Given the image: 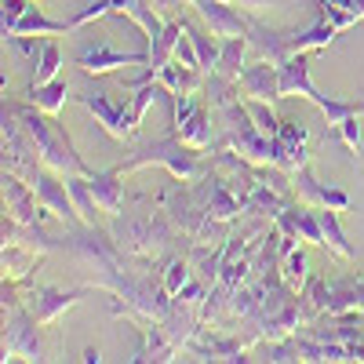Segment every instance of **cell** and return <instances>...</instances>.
<instances>
[{
    "label": "cell",
    "mask_w": 364,
    "mask_h": 364,
    "mask_svg": "<svg viewBox=\"0 0 364 364\" xmlns=\"http://www.w3.org/2000/svg\"><path fill=\"white\" fill-rule=\"evenodd\" d=\"M240 95L245 99H255V102H281V77H277V66L266 63V58H259L255 66H248L245 73H240Z\"/></svg>",
    "instance_id": "2e32d148"
},
{
    "label": "cell",
    "mask_w": 364,
    "mask_h": 364,
    "mask_svg": "<svg viewBox=\"0 0 364 364\" xmlns=\"http://www.w3.org/2000/svg\"><path fill=\"white\" fill-rule=\"evenodd\" d=\"M80 360H87V364H99V360H102V353H99V350H95V346H87V350H84V357H80Z\"/></svg>",
    "instance_id": "b9f144b4"
},
{
    "label": "cell",
    "mask_w": 364,
    "mask_h": 364,
    "mask_svg": "<svg viewBox=\"0 0 364 364\" xmlns=\"http://www.w3.org/2000/svg\"><path fill=\"white\" fill-rule=\"evenodd\" d=\"M41 321L22 306H11L4 310V364L8 360H48V346H44V336H41Z\"/></svg>",
    "instance_id": "5b68a950"
},
{
    "label": "cell",
    "mask_w": 364,
    "mask_h": 364,
    "mask_svg": "<svg viewBox=\"0 0 364 364\" xmlns=\"http://www.w3.org/2000/svg\"><path fill=\"white\" fill-rule=\"evenodd\" d=\"M77 102H80L91 117H95V124H99L106 135H113L117 142H132V139L139 135L135 117H132V106H120L117 99L106 95V91L87 87V91H80V95H77Z\"/></svg>",
    "instance_id": "ba28073f"
},
{
    "label": "cell",
    "mask_w": 364,
    "mask_h": 364,
    "mask_svg": "<svg viewBox=\"0 0 364 364\" xmlns=\"http://www.w3.org/2000/svg\"><path fill=\"white\" fill-rule=\"evenodd\" d=\"M142 336H146V346H142V350H135L128 360H157V364L175 360L178 343L164 331V324H142Z\"/></svg>",
    "instance_id": "cb8c5ba5"
},
{
    "label": "cell",
    "mask_w": 364,
    "mask_h": 364,
    "mask_svg": "<svg viewBox=\"0 0 364 364\" xmlns=\"http://www.w3.org/2000/svg\"><path fill=\"white\" fill-rule=\"evenodd\" d=\"M353 11H357V18L364 22V0H353Z\"/></svg>",
    "instance_id": "7bdbcfd3"
},
{
    "label": "cell",
    "mask_w": 364,
    "mask_h": 364,
    "mask_svg": "<svg viewBox=\"0 0 364 364\" xmlns=\"http://www.w3.org/2000/svg\"><path fill=\"white\" fill-rule=\"evenodd\" d=\"M204 102L211 106V113H219V109H226V106H233V102H240L245 95H240V84L237 80H226V77H219V73H208L204 77Z\"/></svg>",
    "instance_id": "f1b7e54d"
},
{
    "label": "cell",
    "mask_w": 364,
    "mask_h": 364,
    "mask_svg": "<svg viewBox=\"0 0 364 364\" xmlns=\"http://www.w3.org/2000/svg\"><path fill=\"white\" fill-rule=\"evenodd\" d=\"M193 277V262H190V255H171L164 266H161V284H164V291L175 299L178 291H182V284H186Z\"/></svg>",
    "instance_id": "1f68e13d"
},
{
    "label": "cell",
    "mask_w": 364,
    "mask_h": 364,
    "mask_svg": "<svg viewBox=\"0 0 364 364\" xmlns=\"http://www.w3.org/2000/svg\"><path fill=\"white\" fill-rule=\"evenodd\" d=\"M291 193L299 204H310V208H336V211H353V200L346 190L339 186H328V182H321L314 175V164L299 168L291 175Z\"/></svg>",
    "instance_id": "8fae6325"
},
{
    "label": "cell",
    "mask_w": 364,
    "mask_h": 364,
    "mask_svg": "<svg viewBox=\"0 0 364 364\" xmlns=\"http://www.w3.org/2000/svg\"><path fill=\"white\" fill-rule=\"evenodd\" d=\"M15 117L22 120V128L26 135L33 139L37 146V157L44 168L58 171V175H91L95 168H87L84 157L73 149V139L66 135V128L58 124V117H48L44 109H37L33 102H26V106H15Z\"/></svg>",
    "instance_id": "7a4b0ae2"
},
{
    "label": "cell",
    "mask_w": 364,
    "mask_h": 364,
    "mask_svg": "<svg viewBox=\"0 0 364 364\" xmlns=\"http://www.w3.org/2000/svg\"><path fill=\"white\" fill-rule=\"evenodd\" d=\"M106 15H117V0H91L87 8H80V11L70 18V26H73V29H80V26L95 22V18H106Z\"/></svg>",
    "instance_id": "74e56055"
},
{
    "label": "cell",
    "mask_w": 364,
    "mask_h": 364,
    "mask_svg": "<svg viewBox=\"0 0 364 364\" xmlns=\"http://www.w3.org/2000/svg\"><path fill=\"white\" fill-rule=\"evenodd\" d=\"M186 33V18H168V26H164V33L149 44V66L146 70H161V66H168L171 58H175V48H178V37Z\"/></svg>",
    "instance_id": "d4e9b609"
},
{
    "label": "cell",
    "mask_w": 364,
    "mask_h": 364,
    "mask_svg": "<svg viewBox=\"0 0 364 364\" xmlns=\"http://www.w3.org/2000/svg\"><path fill=\"white\" fill-rule=\"evenodd\" d=\"M0 266H4V281L26 284L29 277H33V269L44 266V255L33 252V248H22V245H4V252H0Z\"/></svg>",
    "instance_id": "ffe728a7"
},
{
    "label": "cell",
    "mask_w": 364,
    "mask_h": 364,
    "mask_svg": "<svg viewBox=\"0 0 364 364\" xmlns=\"http://www.w3.org/2000/svg\"><path fill=\"white\" fill-rule=\"evenodd\" d=\"M230 4L240 11H266V8H277L281 0H230Z\"/></svg>",
    "instance_id": "60d3db41"
},
{
    "label": "cell",
    "mask_w": 364,
    "mask_h": 364,
    "mask_svg": "<svg viewBox=\"0 0 364 364\" xmlns=\"http://www.w3.org/2000/svg\"><path fill=\"white\" fill-rule=\"evenodd\" d=\"M215 149H237L245 161H252L255 168H273L277 164V139H269L255 128V120L248 113L245 102H233L226 109H219V139L211 146Z\"/></svg>",
    "instance_id": "3957f363"
},
{
    "label": "cell",
    "mask_w": 364,
    "mask_h": 364,
    "mask_svg": "<svg viewBox=\"0 0 364 364\" xmlns=\"http://www.w3.org/2000/svg\"><path fill=\"white\" fill-rule=\"evenodd\" d=\"M171 109H175V120H171L175 135L186 146L208 154V149L215 146V139H211V106L200 102L197 95H175Z\"/></svg>",
    "instance_id": "52a82bcc"
},
{
    "label": "cell",
    "mask_w": 364,
    "mask_h": 364,
    "mask_svg": "<svg viewBox=\"0 0 364 364\" xmlns=\"http://www.w3.org/2000/svg\"><path fill=\"white\" fill-rule=\"evenodd\" d=\"M91 291V284H80V288H55V284H37V288H29L22 295L26 302V310L33 314L44 328H55L58 321H63L77 302Z\"/></svg>",
    "instance_id": "9c48e42d"
},
{
    "label": "cell",
    "mask_w": 364,
    "mask_h": 364,
    "mask_svg": "<svg viewBox=\"0 0 364 364\" xmlns=\"http://www.w3.org/2000/svg\"><path fill=\"white\" fill-rule=\"evenodd\" d=\"M135 95H132V117H135V128H142V120H146V113H149V106H154L157 99H168V95H161V84L157 80H149V84H139V87H132Z\"/></svg>",
    "instance_id": "d590c367"
},
{
    "label": "cell",
    "mask_w": 364,
    "mask_h": 364,
    "mask_svg": "<svg viewBox=\"0 0 364 364\" xmlns=\"http://www.w3.org/2000/svg\"><path fill=\"white\" fill-rule=\"evenodd\" d=\"M73 66L87 77H106L120 66H149V51H117L106 37H91L73 51Z\"/></svg>",
    "instance_id": "8992f818"
},
{
    "label": "cell",
    "mask_w": 364,
    "mask_h": 364,
    "mask_svg": "<svg viewBox=\"0 0 364 364\" xmlns=\"http://www.w3.org/2000/svg\"><path fill=\"white\" fill-rule=\"evenodd\" d=\"M277 77H281V99H306L317 109L328 99V95H321V91L314 87V80H310V58L306 55L284 58V63L277 66Z\"/></svg>",
    "instance_id": "9a60e30c"
},
{
    "label": "cell",
    "mask_w": 364,
    "mask_h": 364,
    "mask_svg": "<svg viewBox=\"0 0 364 364\" xmlns=\"http://www.w3.org/2000/svg\"><path fill=\"white\" fill-rule=\"evenodd\" d=\"M29 8H33V0H0V11H4V18H0V29L8 33V29H11Z\"/></svg>",
    "instance_id": "f35d334b"
},
{
    "label": "cell",
    "mask_w": 364,
    "mask_h": 364,
    "mask_svg": "<svg viewBox=\"0 0 364 364\" xmlns=\"http://www.w3.org/2000/svg\"><path fill=\"white\" fill-rule=\"evenodd\" d=\"M66 190H70V200L77 208V219L84 226H95V197H91V186H87V175H66Z\"/></svg>",
    "instance_id": "f546056e"
},
{
    "label": "cell",
    "mask_w": 364,
    "mask_h": 364,
    "mask_svg": "<svg viewBox=\"0 0 364 364\" xmlns=\"http://www.w3.org/2000/svg\"><path fill=\"white\" fill-rule=\"evenodd\" d=\"M360 113H364V102H360Z\"/></svg>",
    "instance_id": "ee69618b"
},
{
    "label": "cell",
    "mask_w": 364,
    "mask_h": 364,
    "mask_svg": "<svg viewBox=\"0 0 364 364\" xmlns=\"http://www.w3.org/2000/svg\"><path fill=\"white\" fill-rule=\"evenodd\" d=\"M33 190H37V197H41V208L48 211L51 219L66 223V226H84V223L77 219V208H73V200H70L66 178L58 175V171L41 168V175H37V182H33Z\"/></svg>",
    "instance_id": "4fadbf2b"
},
{
    "label": "cell",
    "mask_w": 364,
    "mask_h": 364,
    "mask_svg": "<svg viewBox=\"0 0 364 364\" xmlns=\"http://www.w3.org/2000/svg\"><path fill=\"white\" fill-rule=\"evenodd\" d=\"M317 219H321V233H324V248L336 259H343V262H353L357 248L346 240V230L339 223V211L336 208H317Z\"/></svg>",
    "instance_id": "603a6c76"
},
{
    "label": "cell",
    "mask_w": 364,
    "mask_h": 364,
    "mask_svg": "<svg viewBox=\"0 0 364 364\" xmlns=\"http://www.w3.org/2000/svg\"><path fill=\"white\" fill-rule=\"evenodd\" d=\"M66 33H73L70 22H51V18L44 15V8L33 4V8H29V11L8 29V33H4V41H18V37H66Z\"/></svg>",
    "instance_id": "d6986e66"
},
{
    "label": "cell",
    "mask_w": 364,
    "mask_h": 364,
    "mask_svg": "<svg viewBox=\"0 0 364 364\" xmlns=\"http://www.w3.org/2000/svg\"><path fill=\"white\" fill-rule=\"evenodd\" d=\"M317 8H321V18L331 22L339 29V33H346L350 26H357V11H353V0H317Z\"/></svg>",
    "instance_id": "836d02e7"
},
{
    "label": "cell",
    "mask_w": 364,
    "mask_h": 364,
    "mask_svg": "<svg viewBox=\"0 0 364 364\" xmlns=\"http://www.w3.org/2000/svg\"><path fill=\"white\" fill-rule=\"evenodd\" d=\"M310 132L302 120L295 117H284L281 120V128H277V164L273 168H281L284 175H295L299 168H306L310 164Z\"/></svg>",
    "instance_id": "7c38bea8"
},
{
    "label": "cell",
    "mask_w": 364,
    "mask_h": 364,
    "mask_svg": "<svg viewBox=\"0 0 364 364\" xmlns=\"http://www.w3.org/2000/svg\"><path fill=\"white\" fill-rule=\"evenodd\" d=\"M4 245H22V248H33V252L48 255L55 248H63V240L48 237L44 233V223L41 226H22V223H15V219L4 215Z\"/></svg>",
    "instance_id": "7402d4cb"
},
{
    "label": "cell",
    "mask_w": 364,
    "mask_h": 364,
    "mask_svg": "<svg viewBox=\"0 0 364 364\" xmlns=\"http://www.w3.org/2000/svg\"><path fill=\"white\" fill-rule=\"evenodd\" d=\"M109 233H113L120 252L135 262H142V266H149V269L164 266L171 255H178L175 252L178 245H193V240L168 219L164 208H157V211H120L109 223Z\"/></svg>",
    "instance_id": "6da1fadb"
},
{
    "label": "cell",
    "mask_w": 364,
    "mask_h": 364,
    "mask_svg": "<svg viewBox=\"0 0 364 364\" xmlns=\"http://www.w3.org/2000/svg\"><path fill=\"white\" fill-rule=\"evenodd\" d=\"M281 277H284V284L291 291H302V284L310 281V259H306V252H302L299 245L281 252Z\"/></svg>",
    "instance_id": "4dcf8cb0"
},
{
    "label": "cell",
    "mask_w": 364,
    "mask_h": 364,
    "mask_svg": "<svg viewBox=\"0 0 364 364\" xmlns=\"http://www.w3.org/2000/svg\"><path fill=\"white\" fill-rule=\"evenodd\" d=\"M245 106H248V113H252V120H255V128H259L262 135H269V139H277L281 117L273 113V102H255V99H245Z\"/></svg>",
    "instance_id": "8d00e7d4"
},
{
    "label": "cell",
    "mask_w": 364,
    "mask_h": 364,
    "mask_svg": "<svg viewBox=\"0 0 364 364\" xmlns=\"http://www.w3.org/2000/svg\"><path fill=\"white\" fill-rule=\"evenodd\" d=\"M87 186H91V197H95L99 211L102 215H120L124 211V175H120L117 168L109 171H91L87 175Z\"/></svg>",
    "instance_id": "e0dca14e"
},
{
    "label": "cell",
    "mask_w": 364,
    "mask_h": 364,
    "mask_svg": "<svg viewBox=\"0 0 364 364\" xmlns=\"http://www.w3.org/2000/svg\"><path fill=\"white\" fill-rule=\"evenodd\" d=\"M324 142H343V146L350 149V157L357 161V157H360V124H357V113H350V117L343 120V124L328 128Z\"/></svg>",
    "instance_id": "e575fe53"
},
{
    "label": "cell",
    "mask_w": 364,
    "mask_h": 364,
    "mask_svg": "<svg viewBox=\"0 0 364 364\" xmlns=\"http://www.w3.org/2000/svg\"><path fill=\"white\" fill-rule=\"evenodd\" d=\"M0 197H4V215L22 223V226H41V223L51 219L48 211L41 208L37 190L15 171H4V178H0Z\"/></svg>",
    "instance_id": "30bf717a"
},
{
    "label": "cell",
    "mask_w": 364,
    "mask_h": 364,
    "mask_svg": "<svg viewBox=\"0 0 364 364\" xmlns=\"http://www.w3.org/2000/svg\"><path fill=\"white\" fill-rule=\"evenodd\" d=\"M66 99H70V84L66 80H51V84H41V87H26V102H33L48 117L63 113L66 109Z\"/></svg>",
    "instance_id": "484cf974"
},
{
    "label": "cell",
    "mask_w": 364,
    "mask_h": 364,
    "mask_svg": "<svg viewBox=\"0 0 364 364\" xmlns=\"http://www.w3.org/2000/svg\"><path fill=\"white\" fill-rule=\"evenodd\" d=\"M248 48H252V41H248V37H230V41H223V51H219V66H215V73H219V77H226V80H240V73L248 70V66H245Z\"/></svg>",
    "instance_id": "4316f807"
},
{
    "label": "cell",
    "mask_w": 364,
    "mask_h": 364,
    "mask_svg": "<svg viewBox=\"0 0 364 364\" xmlns=\"http://www.w3.org/2000/svg\"><path fill=\"white\" fill-rule=\"evenodd\" d=\"M190 4L197 8V15L204 18V26H208L219 41L248 37V33H252V18H245L240 11H233V4H226V0H190Z\"/></svg>",
    "instance_id": "5bb4252c"
},
{
    "label": "cell",
    "mask_w": 364,
    "mask_h": 364,
    "mask_svg": "<svg viewBox=\"0 0 364 364\" xmlns=\"http://www.w3.org/2000/svg\"><path fill=\"white\" fill-rule=\"evenodd\" d=\"M149 164L168 168V175L178 178V182H200V178L211 171V161H204L200 149L186 146L175 132L164 135V139H157V142H149V146H142L139 154H132L124 164H117V171H120V175H132V171L149 168Z\"/></svg>",
    "instance_id": "277c9868"
},
{
    "label": "cell",
    "mask_w": 364,
    "mask_h": 364,
    "mask_svg": "<svg viewBox=\"0 0 364 364\" xmlns=\"http://www.w3.org/2000/svg\"><path fill=\"white\" fill-rule=\"evenodd\" d=\"M58 70H63V48H58L51 37H41V55L33 58V80H29V87L58 80Z\"/></svg>",
    "instance_id": "83f0119b"
},
{
    "label": "cell",
    "mask_w": 364,
    "mask_h": 364,
    "mask_svg": "<svg viewBox=\"0 0 364 364\" xmlns=\"http://www.w3.org/2000/svg\"><path fill=\"white\" fill-rule=\"evenodd\" d=\"M149 8H154L161 18H178V8L182 4H190V0H146Z\"/></svg>",
    "instance_id": "ab89813d"
},
{
    "label": "cell",
    "mask_w": 364,
    "mask_h": 364,
    "mask_svg": "<svg viewBox=\"0 0 364 364\" xmlns=\"http://www.w3.org/2000/svg\"><path fill=\"white\" fill-rule=\"evenodd\" d=\"M288 204H291V197L277 193V190H273L269 182L259 175V182L252 186V193L245 197V215H262V219H269V223H273V219H277Z\"/></svg>",
    "instance_id": "44dd1931"
},
{
    "label": "cell",
    "mask_w": 364,
    "mask_h": 364,
    "mask_svg": "<svg viewBox=\"0 0 364 364\" xmlns=\"http://www.w3.org/2000/svg\"><path fill=\"white\" fill-rule=\"evenodd\" d=\"M336 37H339V29L331 26V22H324V18H317L310 29H302V33H281V41H284V55H288V58H291V55L324 51V48L336 44Z\"/></svg>",
    "instance_id": "ac0fdd59"
},
{
    "label": "cell",
    "mask_w": 364,
    "mask_h": 364,
    "mask_svg": "<svg viewBox=\"0 0 364 364\" xmlns=\"http://www.w3.org/2000/svg\"><path fill=\"white\" fill-rule=\"evenodd\" d=\"M190 37H193V48H197V63H200V73H215V66H219V51H223V44L215 41V33H204V29H197V26H190Z\"/></svg>",
    "instance_id": "d6a6232c"
}]
</instances>
